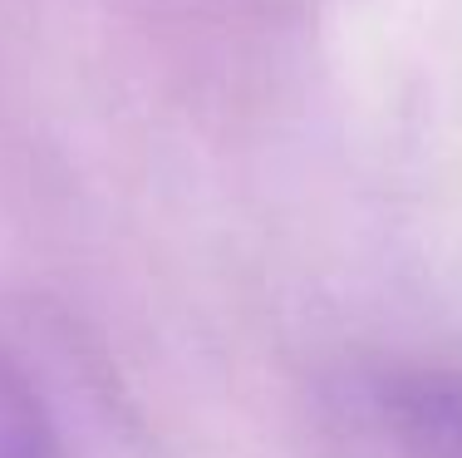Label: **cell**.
<instances>
[{
    "label": "cell",
    "mask_w": 462,
    "mask_h": 458,
    "mask_svg": "<svg viewBox=\"0 0 462 458\" xmlns=\"http://www.w3.org/2000/svg\"><path fill=\"white\" fill-rule=\"evenodd\" d=\"M374 399L409 458H462V375L399 369L379 379Z\"/></svg>",
    "instance_id": "6da1fadb"
},
{
    "label": "cell",
    "mask_w": 462,
    "mask_h": 458,
    "mask_svg": "<svg viewBox=\"0 0 462 458\" xmlns=\"http://www.w3.org/2000/svg\"><path fill=\"white\" fill-rule=\"evenodd\" d=\"M0 458H54L45 409L5 360H0Z\"/></svg>",
    "instance_id": "7a4b0ae2"
}]
</instances>
